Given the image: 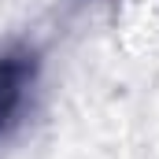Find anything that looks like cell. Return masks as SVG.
Listing matches in <instances>:
<instances>
[{"instance_id":"obj_1","label":"cell","mask_w":159,"mask_h":159,"mask_svg":"<svg viewBox=\"0 0 159 159\" xmlns=\"http://www.w3.org/2000/svg\"><path fill=\"white\" fill-rule=\"evenodd\" d=\"M22 85H26V63L22 59H7L0 67V129L15 115V107L22 100Z\"/></svg>"}]
</instances>
